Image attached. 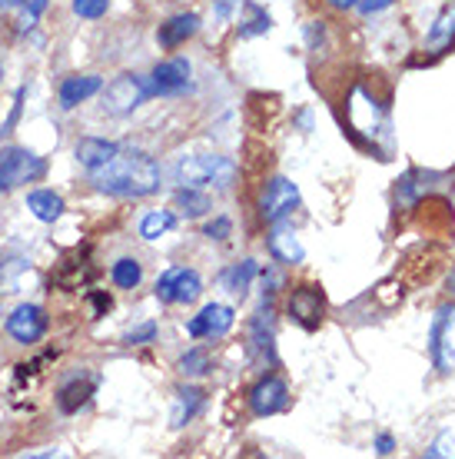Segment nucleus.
<instances>
[{
    "label": "nucleus",
    "mask_w": 455,
    "mask_h": 459,
    "mask_svg": "<svg viewBox=\"0 0 455 459\" xmlns=\"http://www.w3.org/2000/svg\"><path fill=\"white\" fill-rule=\"evenodd\" d=\"M90 184L110 196H150L159 190V167L143 150L116 147L110 160L90 170Z\"/></svg>",
    "instance_id": "nucleus-1"
},
{
    "label": "nucleus",
    "mask_w": 455,
    "mask_h": 459,
    "mask_svg": "<svg viewBox=\"0 0 455 459\" xmlns=\"http://www.w3.org/2000/svg\"><path fill=\"white\" fill-rule=\"evenodd\" d=\"M173 180L180 186H219L227 190L236 180V163L219 153H193V157H183L173 167Z\"/></svg>",
    "instance_id": "nucleus-2"
},
{
    "label": "nucleus",
    "mask_w": 455,
    "mask_h": 459,
    "mask_svg": "<svg viewBox=\"0 0 455 459\" xmlns=\"http://www.w3.org/2000/svg\"><path fill=\"white\" fill-rule=\"evenodd\" d=\"M147 97H153L150 81L137 77V74H120L116 81H110L103 87V110L110 117H126L133 114L140 104H147Z\"/></svg>",
    "instance_id": "nucleus-3"
},
{
    "label": "nucleus",
    "mask_w": 455,
    "mask_h": 459,
    "mask_svg": "<svg viewBox=\"0 0 455 459\" xmlns=\"http://www.w3.org/2000/svg\"><path fill=\"white\" fill-rule=\"evenodd\" d=\"M44 160L23 147H4L0 150V194H11L23 184H34L44 177Z\"/></svg>",
    "instance_id": "nucleus-4"
},
{
    "label": "nucleus",
    "mask_w": 455,
    "mask_h": 459,
    "mask_svg": "<svg viewBox=\"0 0 455 459\" xmlns=\"http://www.w3.org/2000/svg\"><path fill=\"white\" fill-rule=\"evenodd\" d=\"M200 293H203L200 273L186 270V266H173L157 280V299L163 303H193Z\"/></svg>",
    "instance_id": "nucleus-5"
},
{
    "label": "nucleus",
    "mask_w": 455,
    "mask_h": 459,
    "mask_svg": "<svg viewBox=\"0 0 455 459\" xmlns=\"http://www.w3.org/2000/svg\"><path fill=\"white\" fill-rule=\"evenodd\" d=\"M296 207H299V186L293 180H286V177L270 180L266 194H262V220L266 223H279V220H286Z\"/></svg>",
    "instance_id": "nucleus-6"
},
{
    "label": "nucleus",
    "mask_w": 455,
    "mask_h": 459,
    "mask_svg": "<svg viewBox=\"0 0 455 459\" xmlns=\"http://www.w3.org/2000/svg\"><path fill=\"white\" fill-rule=\"evenodd\" d=\"M190 74H193L190 60H183V57L163 60V64L150 74V87H153V93H159V97H173V93L190 91Z\"/></svg>",
    "instance_id": "nucleus-7"
},
{
    "label": "nucleus",
    "mask_w": 455,
    "mask_h": 459,
    "mask_svg": "<svg viewBox=\"0 0 455 459\" xmlns=\"http://www.w3.org/2000/svg\"><path fill=\"white\" fill-rule=\"evenodd\" d=\"M7 333L17 340V343H37L40 336L47 333V313L34 303H23L7 316Z\"/></svg>",
    "instance_id": "nucleus-8"
},
{
    "label": "nucleus",
    "mask_w": 455,
    "mask_h": 459,
    "mask_svg": "<svg viewBox=\"0 0 455 459\" xmlns=\"http://www.w3.org/2000/svg\"><path fill=\"white\" fill-rule=\"evenodd\" d=\"M233 320H236V313L229 310V307H223V303H206L203 310H200V316H193L190 320V336L193 340H203V336H227L229 330H233Z\"/></svg>",
    "instance_id": "nucleus-9"
},
{
    "label": "nucleus",
    "mask_w": 455,
    "mask_h": 459,
    "mask_svg": "<svg viewBox=\"0 0 455 459\" xmlns=\"http://www.w3.org/2000/svg\"><path fill=\"white\" fill-rule=\"evenodd\" d=\"M286 403H289V390H286V383L279 377H266L260 386L250 393V406H253V413L256 416L279 413Z\"/></svg>",
    "instance_id": "nucleus-10"
},
{
    "label": "nucleus",
    "mask_w": 455,
    "mask_h": 459,
    "mask_svg": "<svg viewBox=\"0 0 455 459\" xmlns=\"http://www.w3.org/2000/svg\"><path fill=\"white\" fill-rule=\"evenodd\" d=\"M273 237H270V250H273L276 260H283V264H303L306 260V250H303V243L296 240V233L289 227H283V220L273 223Z\"/></svg>",
    "instance_id": "nucleus-11"
},
{
    "label": "nucleus",
    "mask_w": 455,
    "mask_h": 459,
    "mask_svg": "<svg viewBox=\"0 0 455 459\" xmlns=\"http://www.w3.org/2000/svg\"><path fill=\"white\" fill-rule=\"evenodd\" d=\"M289 313H293L303 326H309V330H313V326L322 320V297H319L313 287L296 290V293L289 297Z\"/></svg>",
    "instance_id": "nucleus-12"
},
{
    "label": "nucleus",
    "mask_w": 455,
    "mask_h": 459,
    "mask_svg": "<svg viewBox=\"0 0 455 459\" xmlns=\"http://www.w3.org/2000/svg\"><path fill=\"white\" fill-rule=\"evenodd\" d=\"M100 91H103V81L93 77V74H87V77H67V81L60 83V104L70 110V107L90 100L93 93H100Z\"/></svg>",
    "instance_id": "nucleus-13"
},
{
    "label": "nucleus",
    "mask_w": 455,
    "mask_h": 459,
    "mask_svg": "<svg viewBox=\"0 0 455 459\" xmlns=\"http://www.w3.org/2000/svg\"><path fill=\"white\" fill-rule=\"evenodd\" d=\"M196 30H200V17L196 13H176V17H170V21L159 27L157 40L163 47H180L186 37H193Z\"/></svg>",
    "instance_id": "nucleus-14"
},
{
    "label": "nucleus",
    "mask_w": 455,
    "mask_h": 459,
    "mask_svg": "<svg viewBox=\"0 0 455 459\" xmlns=\"http://www.w3.org/2000/svg\"><path fill=\"white\" fill-rule=\"evenodd\" d=\"M77 160L80 167H87V170H97V167H103V163L110 160L116 153V143H110V140H100V137H83L77 143Z\"/></svg>",
    "instance_id": "nucleus-15"
},
{
    "label": "nucleus",
    "mask_w": 455,
    "mask_h": 459,
    "mask_svg": "<svg viewBox=\"0 0 455 459\" xmlns=\"http://www.w3.org/2000/svg\"><path fill=\"white\" fill-rule=\"evenodd\" d=\"M455 320V310H449V307H442V310H439V316H435V323H433V363L439 369H442V373H449V369H452V356H445V330H449V323Z\"/></svg>",
    "instance_id": "nucleus-16"
},
{
    "label": "nucleus",
    "mask_w": 455,
    "mask_h": 459,
    "mask_svg": "<svg viewBox=\"0 0 455 459\" xmlns=\"http://www.w3.org/2000/svg\"><path fill=\"white\" fill-rule=\"evenodd\" d=\"M27 210H30L40 223H54V220H60V213H64V200H60L54 190H34V194L27 196Z\"/></svg>",
    "instance_id": "nucleus-17"
},
{
    "label": "nucleus",
    "mask_w": 455,
    "mask_h": 459,
    "mask_svg": "<svg viewBox=\"0 0 455 459\" xmlns=\"http://www.w3.org/2000/svg\"><path fill=\"white\" fill-rule=\"evenodd\" d=\"M452 40H455V4H449V7L435 17L433 27H429L425 44H429V50H442V47H449Z\"/></svg>",
    "instance_id": "nucleus-18"
},
{
    "label": "nucleus",
    "mask_w": 455,
    "mask_h": 459,
    "mask_svg": "<svg viewBox=\"0 0 455 459\" xmlns=\"http://www.w3.org/2000/svg\"><path fill=\"white\" fill-rule=\"evenodd\" d=\"M256 273H260V266L253 264V260H243V264L229 266L227 273H223V287H227L229 293H236V297H246V290H250Z\"/></svg>",
    "instance_id": "nucleus-19"
},
{
    "label": "nucleus",
    "mask_w": 455,
    "mask_h": 459,
    "mask_svg": "<svg viewBox=\"0 0 455 459\" xmlns=\"http://www.w3.org/2000/svg\"><path fill=\"white\" fill-rule=\"evenodd\" d=\"M176 227V217H173L170 210H150L147 217L140 220V237L143 240H159L163 233H170Z\"/></svg>",
    "instance_id": "nucleus-20"
},
{
    "label": "nucleus",
    "mask_w": 455,
    "mask_h": 459,
    "mask_svg": "<svg viewBox=\"0 0 455 459\" xmlns=\"http://www.w3.org/2000/svg\"><path fill=\"white\" fill-rule=\"evenodd\" d=\"M176 207H180L186 217H203L206 210H210V196L200 194L196 186H180V190H176Z\"/></svg>",
    "instance_id": "nucleus-21"
},
{
    "label": "nucleus",
    "mask_w": 455,
    "mask_h": 459,
    "mask_svg": "<svg viewBox=\"0 0 455 459\" xmlns=\"http://www.w3.org/2000/svg\"><path fill=\"white\" fill-rule=\"evenodd\" d=\"M110 276H114V283L120 290H133V287H140V280H143V266H140L137 260L124 256V260H116L114 264Z\"/></svg>",
    "instance_id": "nucleus-22"
},
{
    "label": "nucleus",
    "mask_w": 455,
    "mask_h": 459,
    "mask_svg": "<svg viewBox=\"0 0 455 459\" xmlns=\"http://www.w3.org/2000/svg\"><path fill=\"white\" fill-rule=\"evenodd\" d=\"M203 403L200 390H180V403H176V413H173V426H183L190 416L196 413V406Z\"/></svg>",
    "instance_id": "nucleus-23"
},
{
    "label": "nucleus",
    "mask_w": 455,
    "mask_h": 459,
    "mask_svg": "<svg viewBox=\"0 0 455 459\" xmlns=\"http://www.w3.org/2000/svg\"><path fill=\"white\" fill-rule=\"evenodd\" d=\"M206 369H210V356H206L203 350H190V353L180 359L183 377H200V373H206Z\"/></svg>",
    "instance_id": "nucleus-24"
},
{
    "label": "nucleus",
    "mask_w": 455,
    "mask_h": 459,
    "mask_svg": "<svg viewBox=\"0 0 455 459\" xmlns=\"http://www.w3.org/2000/svg\"><path fill=\"white\" fill-rule=\"evenodd\" d=\"M87 396H90V386H77V383H73V386H67V390L60 393V410H64V413H73L77 406L87 403Z\"/></svg>",
    "instance_id": "nucleus-25"
},
{
    "label": "nucleus",
    "mask_w": 455,
    "mask_h": 459,
    "mask_svg": "<svg viewBox=\"0 0 455 459\" xmlns=\"http://www.w3.org/2000/svg\"><path fill=\"white\" fill-rule=\"evenodd\" d=\"M107 7H110V0H73V13L83 21H100Z\"/></svg>",
    "instance_id": "nucleus-26"
},
{
    "label": "nucleus",
    "mask_w": 455,
    "mask_h": 459,
    "mask_svg": "<svg viewBox=\"0 0 455 459\" xmlns=\"http://www.w3.org/2000/svg\"><path fill=\"white\" fill-rule=\"evenodd\" d=\"M250 13H253V21L246 23V27H239V37H253V34H262V30H270V13H262L260 7H253L250 4Z\"/></svg>",
    "instance_id": "nucleus-27"
},
{
    "label": "nucleus",
    "mask_w": 455,
    "mask_h": 459,
    "mask_svg": "<svg viewBox=\"0 0 455 459\" xmlns=\"http://www.w3.org/2000/svg\"><path fill=\"white\" fill-rule=\"evenodd\" d=\"M47 11V0H23V13H21V30H30L37 23V17Z\"/></svg>",
    "instance_id": "nucleus-28"
},
{
    "label": "nucleus",
    "mask_w": 455,
    "mask_h": 459,
    "mask_svg": "<svg viewBox=\"0 0 455 459\" xmlns=\"http://www.w3.org/2000/svg\"><path fill=\"white\" fill-rule=\"evenodd\" d=\"M229 230H233V223H229L227 217H219V220H213V223H206V237H210V240H227L229 237Z\"/></svg>",
    "instance_id": "nucleus-29"
},
{
    "label": "nucleus",
    "mask_w": 455,
    "mask_h": 459,
    "mask_svg": "<svg viewBox=\"0 0 455 459\" xmlns=\"http://www.w3.org/2000/svg\"><path fill=\"white\" fill-rule=\"evenodd\" d=\"M392 4H396V0H359V11H363L365 17H373V13L392 7Z\"/></svg>",
    "instance_id": "nucleus-30"
},
{
    "label": "nucleus",
    "mask_w": 455,
    "mask_h": 459,
    "mask_svg": "<svg viewBox=\"0 0 455 459\" xmlns=\"http://www.w3.org/2000/svg\"><path fill=\"white\" fill-rule=\"evenodd\" d=\"M153 336H157V326L147 323V326H140V330H133V333L126 336V343H147V340H153Z\"/></svg>",
    "instance_id": "nucleus-31"
},
{
    "label": "nucleus",
    "mask_w": 455,
    "mask_h": 459,
    "mask_svg": "<svg viewBox=\"0 0 455 459\" xmlns=\"http://www.w3.org/2000/svg\"><path fill=\"white\" fill-rule=\"evenodd\" d=\"M376 449L382 453V456H386V453H392V437H379L376 439Z\"/></svg>",
    "instance_id": "nucleus-32"
},
{
    "label": "nucleus",
    "mask_w": 455,
    "mask_h": 459,
    "mask_svg": "<svg viewBox=\"0 0 455 459\" xmlns=\"http://www.w3.org/2000/svg\"><path fill=\"white\" fill-rule=\"evenodd\" d=\"M332 7H339V11H349V7H356L359 0H330Z\"/></svg>",
    "instance_id": "nucleus-33"
},
{
    "label": "nucleus",
    "mask_w": 455,
    "mask_h": 459,
    "mask_svg": "<svg viewBox=\"0 0 455 459\" xmlns=\"http://www.w3.org/2000/svg\"><path fill=\"white\" fill-rule=\"evenodd\" d=\"M23 0H0V11H13V7H21Z\"/></svg>",
    "instance_id": "nucleus-34"
},
{
    "label": "nucleus",
    "mask_w": 455,
    "mask_h": 459,
    "mask_svg": "<svg viewBox=\"0 0 455 459\" xmlns=\"http://www.w3.org/2000/svg\"><path fill=\"white\" fill-rule=\"evenodd\" d=\"M449 290H452V293H455V273L449 276Z\"/></svg>",
    "instance_id": "nucleus-35"
},
{
    "label": "nucleus",
    "mask_w": 455,
    "mask_h": 459,
    "mask_svg": "<svg viewBox=\"0 0 455 459\" xmlns=\"http://www.w3.org/2000/svg\"><path fill=\"white\" fill-rule=\"evenodd\" d=\"M0 77H4V67H0Z\"/></svg>",
    "instance_id": "nucleus-36"
}]
</instances>
